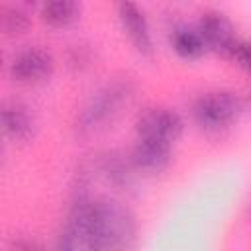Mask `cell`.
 Listing matches in <instances>:
<instances>
[{"label":"cell","mask_w":251,"mask_h":251,"mask_svg":"<svg viewBox=\"0 0 251 251\" xmlns=\"http://www.w3.org/2000/svg\"><path fill=\"white\" fill-rule=\"evenodd\" d=\"M135 126H137V137H149L171 145L180 137L184 129V122L180 114L175 112L173 108H163V106L147 108L145 112H141Z\"/></svg>","instance_id":"5"},{"label":"cell","mask_w":251,"mask_h":251,"mask_svg":"<svg viewBox=\"0 0 251 251\" xmlns=\"http://www.w3.org/2000/svg\"><path fill=\"white\" fill-rule=\"evenodd\" d=\"M0 118H2V129L12 141L25 143L35 137L37 120L27 104L20 100H8L2 106Z\"/></svg>","instance_id":"9"},{"label":"cell","mask_w":251,"mask_h":251,"mask_svg":"<svg viewBox=\"0 0 251 251\" xmlns=\"http://www.w3.org/2000/svg\"><path fill=\"white\" fill-rule=\"evenodd\" d=\"M14 251H45L41 245H37L35 241H20L16 243Z\"/></svg>","instance_id":"16"},{"label":"cell","mask_w":251,"mask_h":251,"mask_svg":"<svg viewBox=\"0 0 251 251\" xmlns=\"http://www.w3.org/2000/svg\"><path fill=\"white\" fill-rule=\"evenodd\" d=\"M10 76L22 84H39L53 76L55 59L53 55L37 45L20 49L10 61Z\"/></svg>","instance_id":"4"},{"label":"cell","mask_w":251,"mask_h":251,"mask_svg":"<svg viewBox=\"0 0 251 251\" xmlns=\"http://www.w3.org/2000/svg\"><path fill=\"white\" fill-rule=\"evenodd\" d=\"M0 25L6 35H20L29 27V16L24 8L6 4L0 12Z\"/></svg>","instance_id":"14"},{"label":"cell","mask_w":251,"mask_h":251,"mask_svg":"<svg viewBox=\"0 0 251 251\" xmlns=\"http://www.w3.org/2000/svg\"><path fill=\"white\" fill-rule=\"evenodd\" d=\"M135 167H133V163H131V159L129 161H126L122 155H118V153H108V155H104L102 157V161H100V173L104 175V178L110 182V184H114L116 188H126V186H129L131 184V180H133V171Z\"/></svg>","instance_id":"13"},{"label":"cell","mask_w":251,"mask_h":251,"mask_svg":"<svg viewBox=\"0 0 251 251\" xmlns=\"http://www.w3.org/2000/svg\"><path fill=\"white\" fill-rule=\"evenodd\" d=\"M78 16H80V4L73 0H51L41 6V20L55 29L69 27L78 20Z\"/></svg>","instance_id":"12"},{"label":"cell","mask_w":251,"mask_h":251,"mask_svg":"<svg viewBox=\"0 0 251 251\" xmlns=\"http://www.w3.org/2000/svg\"><path fill=\"white\" fill-rule=\"evenodd\" d=\"M118 18L135 51H139L141 55H149L153 51V35L143 10L133 2H120Z\"/></svg>","instance_id":"10"},{"label":"cell","mask_w":251,"mask_h":251,"mask_svg":"<svg viewBox=\"0 0 251 251\" xmlns=\"http://www.w3.org/2000/svg\"><path fill=\"white\" fill-rule=\"evenodd\" d=\"M133 98V84L129 80H112L100 86L80 106L75 127L80 135H92L114 124V120L127 108Z\"/></svg>","instance_id":"2"},{"label":"cell","mask_w":251,"mask_h":251,"mask_svg":"<svg viewBox=\"0 0 251 251\" xmlns=\"http://www.w3.org/2000/svg\"><path fill=\"white\" fill-rule=\"evenodd\" d=\"M200 37L206 43V49H214L226 57L231 55L237 39L231 22L218 10H206L200 14L198 25H196Z\"/></svg>","instance_id":"7"},{"label":"cell","mask_w":251,"mask_h":251,"mask_svg":"<svg viewBox=\"0 0 251 251\" xmlns=\"http://www.w3.org/2000/svg\"><path fill=\"white\" fill-rule=\"evenodd\" d=\"M247 108L251 110V92H249V96H247Z\"/></svg>","instance_id":"17"},{"label":"cell","mask_w":251,"mask_h":251,"mask_svg":"<svg viewBox=\"0 0 251 251\" xmlns=\"http://www.w3.org/2000/svg\"><path fill=\"white\" fill-rule=\"evenodd\" d=\"M171 47L178 57L186 61H194L206 51V43L200 37L198 29L188 25H178L171 31Z\"/></svg>","instance_id":"11"},{"label":"cell","mask_w":251,"mask_h":251,"mask_svg":"<svg viewBox=\"0 0 251 251\" xmlns=\"http://www.w3.org/2000/svg\"><path fill=\"white\" fill-rule=\"evenodd\" d=\"M84 210L90 229L94 231L102 251H131L137 241V222L133 212L120 200L102 198H78Z\"/></svg>","instance_id":"1"},{"label":"cell","mask_w":251,"mask_h":251,"mask_svg":"<svg viewBox=\"0 0 251 251\" xmlns=\"http://www.w3.org/2000/svg\"><path fill=\"white\" fill-rule=\"evenodd\" d=\"M243 102L229 90H210L200 94L192 104L196 126L210 133L227 129L241 114Z\"/></svg>","instance_id":"3"},{"label":"cell","mask_w":251,"mask_h":251,"mask_svg":"<svg viewBox=\"0 0 251 251\" xmlns=\"http://www.w3.org/2000/svg\"><path fill=\"white\" fill-rule=\"evenodd\" d=\"M245 73L251 75V41H237L229 55Z\"/></svg>","instance_id":"15"},{"label":"cell","mask_w":251,"mask_h":251,"mask_svg":"<svg viewBox=\"0 0 251 251\" xmlns=\"http://www.w3.org/2000/svg\"><path fill=\"white\" fill-rule=\"evenodd\" d=\"M129 159L135 167V171H143V173H163L173 159V145L165 143V141H157V139H149V137H137Z\"/></svg>","instance_id":"8"},{"label":"cell","mask_w":251,"mask_h":251,"mask_svg":"<svg viewBox=\"0 0 251 251\" xmlns=\"http://www.w3.org/2000/svg\"><path fill=\"white\" fill-rule=\"evenodd\" d=\"M57 251H102L78 200L73 204L67 222L59 231Z\"/></svg>","instance_id":"6"}]
</instances>
